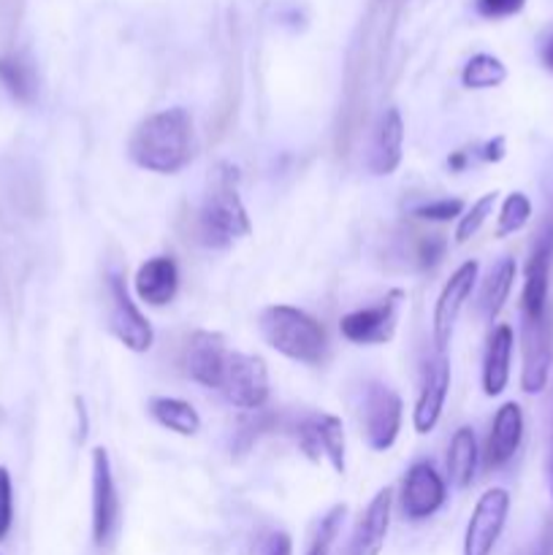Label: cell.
Returning <instances> with one entry per match:
<instances>
[{"label": "cell", "mask_w": 553, "mask_h": 555, "mask_svg": "<svg viewBox=\"0 0 553 555\" xmlns=\"http://www.w3.org/2000/svg\"><path fill=\"white\" fill-rule=\"evenodd\" d=\"M401 298H404V293L390 291L383 301L345 314V318L339 320L342 336H345L350 345H388L396 334V323H399Z\"/></svg>", "instance_id": "obj_6"}, {"label": "cell", "mask_w": 553, "mask_h": 555, "mask_svg": "<svg viewBox=\"0 0 553 555\" xmlns=\"http://www.w3.org/2000/svg\"><path fill=\"white\" fill-rule=\"evenodd\" d=\"M504 135H497V139H491V141H486V144H483V150H480V157L486 163H499L504 157Z\"/></svg>", "instance_id": "obj_35"}, {"label": "cell", "mask_w": 553, "mask_h": 555, "mask_svg": "<svg viewBox=\"0 0 553 555\" xmlns=\"http://www.w3.org/2000/svg\"><path fill=\"white\" fill-rule=\"evenodd\" d=\"M258 328L271 350L296 363L318 366L329 352V334H325L323 325L312 314L291 307V304L266 307L258 318Z\"/></svg>", "instance_id": "obj_3"}, {"label": "cell", "mask_w": 553, "mask_h": 555, "mask_svg": "<svg viewBox=\"0 0 553 555\" xmlns=\"http://www.w3.org/2000/svg\"><path fill=\"white\" fill-rule=\"evenodd\" d=\"M195 155L193 117L188 108L171 106L150 114L128 139V157L152 173H179Z\"/></svg>", "instance_id": "obj_1"}, {"label": "cell", "mask_w": 553, "mask_h": 555, "mask_svg": "<svg viewBox=\"0 0 553 555\" xmlns=\"http://www.w3.org/2000/svg\"><path fill=\"white\" fill-rule=\"evenodd\" d=\"M412 215L417 220H428V222H450V220H459L464 215V201L459 198H437V201H428V204L417 206Z\"/></svg>", "instance_id": "obj_31"}, {"label": "cell", "mask_w": 553, "mask_h": 555, "mask_svg": "<svg viewBox=\"0 0 553 555\" xmlns=\"http://www.w3.org/2000/svg\"><path fill=\"white\" fill-rule=\"evenodd\" d=\"M551 263H553V220L537 236L526 260L524 293H520V314L524 320L548 318V287H551Z\"/></svg>", "instance_id": "obj_11"}, {"label": "cell", "mask_w": 553, "mask_h": 555, "mask_svg": "<svg viewBox=\"0 0 553 555\" xmlns=\"http://www.w3.org/2000/svg\"><path fill=\"white\" fill-rule=\"evenodd\" d=\"M520 442H524V412L515 401H507L497 410L491 423V434H488L486 442V459L488 469H502L513 461V455L518 453Z\"/></svg>", "instance_id": "obj_17"}, {"label": "cell", "mask_w": 553, "mask_h": 555, "mask_svg": "<svg viewBox=\"0 0 553 555\" xmlns=\"http://www.w3.org/2000/svg\"><path fill=\"white\" fill-rule=\"evenodd\" d=\"M136 296L150 307H166L179 293V266L171 255H155L136 271Z\"/></svg>", "instance_id": "obj_19"}, {"label": "cell", "mask_w": 553, "mask_h": 555, "mask_svg": "<svg viewBox=\"0 0 553 555\" xmlns=\"http://www.w3.org/2000/svg\"><path fill=\"white\" fill-rule=\"evenodd\" d=\"M548 477H551V493H553V442H551V461H548Z\"/></svg>", "instance_id": "obj_38"}, {"label": "cell", "mask_w": 553, "mask_h": 555, "mask_svg": "<svg viewBox=\"0 0 553 555\" xmlns=\"http://www.w3.org/2000/svg\"><path fill=\"white\" fill-rule=\"evenodd\" d=\"M260 555H293V540L285 531H274V534L266 537Z\"/></svg>", "instance_id": "obj_34"}, {"label": "cell", "mask_w": 553, "mask_h": 555, "mask_svg": "<svg viewBox=\"0 0 553 555\" xmlns=\"http://www.w3.org/2000/svg\"><path fill=\"white\" fill-rule=\"evenodd\" d=\"M401 157H404V119H401L399 108L390 106L374 128L366 168L374 177H388L399 168Z\"/></svg>", "instance_id": "obj_18"}, {"label": "cell", "mask_w": 553, "mask_h": 555, "mask_svg": "<svg viewBox=\"0 0 553 555\" xmlns=\"http://www.w3.org/2000/svg\"><path fill=\"white\" fill-rule=\"evenodd\" d=\"M515 334L507 323L497 325L488 336L486 358H483V393L488 399L502 396L510 383V361H513Z\"/></svg>", "instance_id": "obj_20"}, {"label": "cell", "mask_w": 553, "mask_h": 555, "mask_svg": "<svg viewBox=\"0 0 553 555\" xmlns=\"http://www.w3.org/2000/svg\"><path fill=\"white\" fill-rule=\"evenodd\" d=\"M466 163H470V152H466V150H455V152H450V155H448L450 171H464Z\"/></svg>", "instance_id": "obj_37"}, {"label": "cell", "mask_w": 553, "mask_h": 555, "mask_svg": "<svg viewBox=\"0 0 553 555\" xmlns=\"http://www.w3.org/2000/svg\"><path fill=\"white\" fill-rule=\"evenodd\" d=\"M253 233L247 206L239 195V171L231 163H220L211 171L206 184L204 201L195 215V238L206 247H231L239 238H247Z\"/></svg>", "instance_id": "obj_2"}, {"label": "cell", "mask_w": 553, "mask_h": 555, "mask_svg": "<svg viewBox=\"0 0 553 555\" xmlns=\"http://www.w3.org/2000/svg\"><path fill=\"white\" fill-rule=\"evenodd\" d=\"M526 0H475L477 14L486 20H507V16L520 14Z\"/></svg>", "instance_id": "obj_33"}, {"label": "cell", "mask_w": 553, "mask_h": 555, "mask_svg": "<svg viewBox=\"0 0 553 555\" xmlns=\"http://www.w3.org/2000/svg\"><path fill=\"white\" fill-rule=\"evenodd\" d=\"M14 526V482L5 466H0V542L11 534Z\"/></svg>", "instance_id": "obj_32"}, {"label": "cell", "mask_w": 553, "mask_h": 555, "mask_svg": "<svg viewBox=\"0 0 553 555\" xmlns=\"http://www.w3.org/2000/svg\"><path fill=\"white\" fill-rule=\"evenodd\" d=\"M0 85L11 92V98L20 103L36 101V74L30 65L16 54H5L0 57Z\"/></svg>", "instance_id": "obj_26"}, {"label": "cell", "mask_w": 553, "mask_h": 555, "mask_svg": "<svg viewBox=\"0 0 553 555\" xmlns=\"http://www.w3.org/2000/svg\"><path fill=\"white\" fill-rule=\"evenodd\" d=\"M520 341H524V369H520V388L526 393H542L548 385L553 361V325L551 314L542 320H524L520 328Z\"/></svg>", "instance_id": "obj_12"}, {"label": "cell", "mask_w": 553, "mask_h": 555, "mask_svg": "<svg viewBox=\"0 0 553 555\" xmlns=\"http://www.w3.org/2000/svg\"><path fill=\"white\" fill-rule=\"evenodd\" d=\"M108 298H112V312H108V331L128 347L130 352H146L155 345V331L150 320L144 318L136 301L130 298L128 287L117 274L108 276Z\"/></svg>", "instance_id": "obj_10"}, {"label": "cell", "mask_w": 553, "mask_h": 555, "mask_svg": "<svg viewBox=\"0 0 553 555\" xmlns=\"http://www.w3.org/2000/svg\"><path fill=\"white\" fill-rule=\"evenodd\" d=\"M493 204H497V193H486L480 195L470 209H464V215L459 217V225H455L453 233L455 244H466L477 231H480L483 222L493 215Z\"/></svg>", "instance_id": "obj_28"}, {"label": "cell", "mask_w": 553, "mask_h": 555, "mask_svg": "<svg viewBox=\"0 0 553 555\" xmlns=\"http://www.w3.org/2000/svg\"><path fill=\"white\" fill-rule=\"evenodd\" d=\"M445 249H448V242L442 233H417L412 244V260L417 269H434L445 258Z\"/></svg>", "instance_id": "obj_30"}, {"label": "cell", "mask_w": 553, "mask_h": 555, "mask_svg": "<svg viewBox=\"0 0 553 555\" xmlns=\"http://www.w3.org/2000/svg\"><path fill=\"white\" fill-rule=\"evenodd\" d=\"M390 513H394V491L383 488L374 493L372 502L361 513V518L352 526V534L347 540L342 555H380L383 553L385 537L390 529Z\"/></svg>", "instance_id": "obj_16"}, {"label": "cell", "mask_w": 553, "mask_h": 555, "mask_svg": "<svg viewBox=\"0 0 553 555\" xmlns=\"http://www.w3.org/2000/svg\"><path fill=\"white\" fill-rule=\"evenodd\" d=\"M345 515H347L345 504H336V507H331L329 513L320 518L318 531H314L312 542H309L307 555H331V547H334L336 537H339V529H342V520H345Z\"/></svg>", "instance_id": "obj_29"}, {"label": "cell", "mask_w": 553, "mask_h": 555, "mask_svg": "<svg viewBox=\"0 0 553 555\" xmlns=\"http://www.w3.org/2000/svg\"><path fill=\"white\" fill-rule=\"evenodd\" d=\"M540 60L548 70H553V30L542 38L540 43Z\"/></svg>", "instance_id": "obj_36"}, {"label": "cell", "mask_w": 553, "mask_h": 555, "mask_svg": "<svg viewBox=\"0 0 553 555\" xmlns=\"http://www.w3.org/2000/svg\"><path fill=\"white\" fill-rule=\"evenodd\" d=\"M150 415L168 431L179 437H195L201 431V415L190 401L171 399V396H155L150 401Z\"/></svg>", "instance_id": "obj_23"}, {"label": "cell", "mask_w": 553, "mask_h": 555, "mask_svg": "<svg viewBox=\"0 0 553 555\" xmlns=\"http://www.w3.org/2000/svg\"><path fill=\"white\" fill-rule=\"evenodd\" d=\"M448 499V486L442 475L428 461H417L410 466L401 482V509L410 520H426L442 509Z\"/></svg>", "instance_id": "obj_13"}, {"label": "cell", "mask_w": 553, "mask_h": 555, "mask_svg": "<svg viewBox=\"0 0 553 555\" xmlns=\"http://www.w3.org/2000/svg\"><path fill=\"white\" fill-rule=\"evenodd\" d=\"M477 271H480V263H477V260H464V263L450 274V280L445 282L442 293H439L437 304H434L432 336L437 352H448L450 336H453L455 323H459L461 309L470 301L472 291H475L477 285Z\"/></svg>", "instance_id": "obj_7"}, {"label": "cell", "mask_w": 553, "mask_h": 555, "mask_svg": "<svg viewBox=\"0 0 553 555\" xmlns=\"http://www.w3.org/2000/svg\"><path fill=\"white\" fill-rule=\"evenodd\" d=\"M119 526V496L112 459L103 448L92 450V542L106 547Z\"/></svg>", "instance_id": "obj_9"}, {"label": "cell", "mask_w": 553, "mask_h": 555, "mask_svg": "<svg viewBox=\"0 0 553 555\" xmlns=\"http://www.w3.org/2000/svg\"><path fill=\"white\" fill-rule=\"evenodd\" d=\"M220 393L239 410L258 412L269 401V369L266 361L249 352H231L222 374Z\"/></svg>", "instance_id": "obj_5"}, {"label": "cell", "mask_w": 553, "mask_h": 555, "mask_svg": "<svg viewBox=\"0 0 553 555\" xmlns=\"http://www.w3.org/2000/svg\"><path fill=\"white\" fill-rule=\"evenodd\" d=\"M231 350L226 347L222 334L215 331H195L184 345V374L204 388L220 390L222 374Z\"/></svg>", "instance_id": "obj_14"}, {"label": "cell", "mask_w": 553, "mask_h": 555, "mask_svg": "<svg viewBox=\"0 0 553 555\" xmlns=\"http://www.w3.org/2000/svg\"><path fill=\"white\" fill-rule=\"evenodd\" d=\"M504 79H507V68H504L502 60L486 52L472 54L461 70V85L466 90H491V87L502 85Z\"/></svg>", "instance_id": "obj_25"}, {"label": "cell", "mask_w": 553, "mask_h": 555, "mask_svg": "<svg viewBox=\"0 0 553 555\" xmlns=\"http://www.w3.org/2000/svg\"><path fill=\"white\" fill-rule=\"evenodd\" d=\"M477 461H480V450H477L475 431L470 426H461L453 434L448 448V475L455 488H470L477 475Z\"/></svg>", "instance_id": "obj_22"}, {"label": "cell", "mask_w": 553, "mask_h": 555, "mask_svg": "<svg viewBox=\"0 0 553 555\" xmlns=\"http://www.w3.org/2000/svg\"><path fill=\"white\" fill-rule=\"evenodd\" d=\"M309 417V428H312L314 444H318L320 455L331 461L336 475H345V459H347V448H345V426L336 415H307Z\"/></svg>", "instance_id": "obj_24"}, {"label": "cell", "mask_w": 553, "mask_h": 555, "mask_svg": "<svg viewBox=\"0 0 553 555\" xmlns=\"http://www.w3.org/2000/svg\"><path fill=\"white\" fill-rule=\"evenodd\" d=\"M510 515V493L504 488H488L477 499L472 518L466 524L464 555H491L493 545L502 537Z\"/></svg>", "instance_id": "obj_8"}, {"label": "cell", "mask_w": 553, "mask_h": 555, "mask_svg": "<svg viewBox=\"0 0 553 555\" xmlns=\"http://www.w3.org/2000/svg\"><path fill=\"white\" fill-rule=\"evenodd\" d=\"M450 390V361L445 352H434L432 361L423 369L421 393H417L415 410H412V428L417 434H428L437 428L442 417L445 399Z\"/></svg>", "instance_id": "obj_15"}, {"label": "cell", "mask_w": 553, "mask_h": 555, "mask_svg": "<svg viewBox=\"0 0 553 555\" xmlns=\"http://www.w3.org/2000/svg\"><path fill=\"white\" fill-rule=\"evenodd\" d=\"M401 399L390 385L366 383L361 396L363 439L374 453H385L396 444L401 431Z\"/></svg>", "instance_id": "obj_4"}, {"label": "cell", "mask_w": 553, "mask_h": 555, "mask_svg": "<svg viewBox=\"0 0 553 555\" xmlns=\"http://www.w3.org/2000/svg\"><path fill=\"white\" fill-rule=\"evenodd\" d=\"M531 220V201L524 193H510L499 209L497 236L504 238L510 233H518Z\"/></svg>", "instance_id": "obj_27"}, {"label": "cell", "mask_w": 553, "mask_h": 555, "mask_svg": "<svg viewBox=\"0 0 553 555\" xmlns=\"http://www.w3.org/2000/svg\"><path fill=\"white\" fill-rule=\"evenodd\" d=\"M515 282V260L513 258H502L497 266L491 269V274L483 280L480 296H477V309H480V318L493 323L499 318V312L507 304L510 291H513Z\"/></svg>", "instance_id": "obj_21"}]
</instances>
